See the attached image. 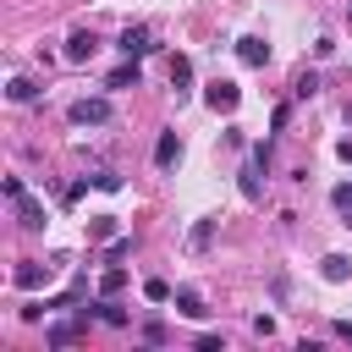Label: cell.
<instances>
[{"mask_svg":"<svg viewBox=\"0 0 352 352\" xmlns=\"http://www.w3.org/2000/svg\"><path fill=\"white\" fill-rule=\"evenodd\" d=\"M72 126H104L110 121V99L104 94H88V99H72Z\"/></svg>","mask_w":352,"mask_h":352,"instance_id":"obj_1","label":"cell"},{"mask_svg":"<svg viewBox=\"0 0 352 352\" xmlns=\"http://www.w3.org/2000/svg\"><path fill=\"white\" fill-rule=\"evenodd\" d=\"M116 44H121V55H126V60H138V55H148V50H154V33H148V28H121V38H116Z\"/></svg>","mask_w":352,"mask_h":352,"instance_id":"obj_2","label":"cell"},{"mask_svg":"<svg viewBox=\"0 0 352 352\" xmlns=\"http://www.w3.org/2000/svg\"><path fill=\"white\" fill-rule=\"evenodd\" d=\"M82 324H88V314H82V319H55V324L44 330V346H72V341L82 336Z\"/></svg>","mask_w":352,"mask_h":352,"instance_id":"obj_3","label":"cell"},{"mask_svg":"<svg viewBox=\"0 0 352 352\" xmlns=\"http://www.w3.org/2000/svg\"><path fill=\"white\" fill-rule=\"evenodd\" d=\"M204 99H209V110H226V116H231V110H236V99H242V88L220 77V82H209V94H204Z\"/></svg>","mask_w":352,"mask_h":352,"instance_id":"obj_4","label":"cell"},{"mask_svg":"<svg viewBox=\"0 0 352 352\" xmlns=\"http://www.w3.org/2000/svg\"><path fill=\"white\" fill-rule=\"evenodd\" d=\"M11 204H16V226H22V231H38V226L50 220V214H44V204H38V198H28V192H22V198H11Z\"/></svg>","mask_w":352,"mask_h":352,"instance_id":"obj_5","label":"cell"},{"mask_svg":"<svg viewBox=\"0 0 352 352\" xmlns=\"http://www.w3.org/2000/svg\"><path fill=\"white\" fill-rule=\"evenodd\" d=\"M170 302H176V314H187V319H204V314H209L198 286H176V297H170Z\"/></svg>","mask_w":352,"mask_h":352,"instance_id":"obj_6","label":"cell"},{"mask_svg":"<svg viewBox=\"0 0 352 352\" xmlns=\"http://www.w3.org/2000/svg\"><path fill=\"white\" fill-rule=\"evenodd\" d=\"M236 60H242V66H264V60H270V44L248 33V38H236Z\"/></svg>","mask_w":352,"mask_h":352,"instance_id":"obj_7","label":"cell"},{"mask_svg":"<svg viewBox=\"0 0 352 352\" xmlns=\"http://www.w3.org/2000/svg\"><path fill=\"white\" fill-rule=\"evenodd\" d=\"M176 160H182V138H176V132H160V143H154V165L170 170Z\"/></svg>","mask_w":352,"mask_h":352,"instance_id":"obj_8","label":"cell"},{"mask_svg":"<svg viewBox=\"0 0 352 352\" xmlns=\"http://www.w3.org/2000/svg\"><path fill=\"white\" fill-rule=\"evenodd\" d=\"M94 50H99V38H94V33H88V28H77V33H72V38H66V60H88V55H94Z\"/></svg>","mask_w":352,"mask_h":352,"instance_id":"obj_9","label":"cell"},{"mask_svg":"<svg viewBox=\"0 0 352 352\" xmlns=\"http://www.w3.org/2000/svg\"><path fill=\"white\" fill-rule=\"evenodd\" d=\"M11 280H16L22 292H33V286H44V280H50V264H33V258H28V264H16V275H11Z\"/></svg>","mask_w":352,"mask_h":352,"instance_id":"obj_10","label":"cell"},{"mask_svg":"<svg viewBox=\"0 0 352 352\" xmlns=\"http://www.w3.org/2000/svg\"><path fill=\"white\" fill-rule=\"evenodd\" d=\"M319 270H324V280H346V275H352V258H346V253H330Z\"/></svg>","mask_w":352,"mask_h":352,"instance_id":"obj_11","label":"cell"},{"mask_svg":"<svg viewBox=\"0 0 352 352\" xmlns=\"http://www.w3.org/2000/svg\"><path fill=\"white\" fill-rule=\"evenodd\" d=\"M143 297H148V302H170V297H176V286H170V280H160V275H148V280H143Z\"/></svg>","mask_w":352,"mask_h":352,"instance_id":"obj_12","label":"cell"},{"mask_svg":"<svg viewBox=\"0 0 352 352\" xmlns=\"http://www.w3.org/2000/svg\"><path fill=\"white\" fill-rule=\"evenodd\" d=\"M170 82H176V94L192 82V60H187V55H176V60H170Z\"/></svg>","mask_w":352,"mask_h":352,"instance_id":"obj_13","label":"cell"},{"mask_svg":"<svg viewBox=\"0 0 352 352\" xmlns=\"http://www.w3.org/2000/svg\"><path fill=\"white\" fill-rule=\"evenodd\" d=\"M104 88H138V66H132V60H126V66H116Z\"/></svg>","mask_w":352,"mask_h":352,"instance_id":"obj_14","label":"cell"},{"mask_svg":"<svg viewBox=\"0 0 352 352\" xmlns=\"http://www.w3.org/2000/svg\"><path fill=\"white\" fill-rule=\"evenodd\" d=\"M292 94H297V99H314V94H319V72H297Z\"/></svg>","mask_w":352,"mask_h":352,"instance_id":"obj_15","label":"cell"},{"mask_svg":"<svg viewBox=\"0 0 352 352\" xmlns=\"http://www.w3.org/2000/svg\"><path fill=\"white\" fill-rule=\"evenodd\" d=\"M6 94H11L16 104H33V99H38V88H33L28 77H11V88H6Z\"/></svg>","mask_w":352,"mask_h":352,"instance_id":"obj_16","label":"cell"},{"mask_svg":"<svg viewBox=\"0 0 352 352\" xmlns=\"http://www.w3.org/2000/svg\"><path fill=\"white\" fill-rule=\"evenodd\" d=\"M88 236H94V242L116 236V214H94V220H88Z\"/></svg>","mask_w":352,"mask_h":352,"instance_id":"obj_17","label":"cell"},{"mask_svg":"<svg viewBox=\"0 0 352 352\" xmlns=\"http://www.w3.org/2000/svg\"><path fill=\"white\" fill-rule=\"evenodd\" d=\"M121 286H126V270H104V275H99V292H104V297H116Z\"/></svg>","mask_w":352,"mask_h":352,"instance_id":"obj_18","label":"cell"},{"mask_svg":"<svg viewBox=\"0 0 352 352\" xmlns=\"http://www.w3.org/2000/svg\"><path fill=\"white\" fill-rule=\"evenodd\" d=\"M94 314H99V319H104V324H116V330H121V324H126V308H116V302H110V297H104V302H99V308H94Z\"/></svg>","mask_w":352,"mask_h":352,"instance_id":"obj_19","label":"cell"},{"mask_svg":"<svg viewBox=\"0 0 352 352\" xmlns=\"http://www.w3.org/2000/svg\"><path fill=\"white\" fill-rule=\"evenodd\" d=\"M88 182H94V187H99V192H121V176H116V170H94V176H88Z\"/></svg>","mask_w":352,"mask_h":352,"instance_id":"obj_20","label":"cell"},{"mask_svg":"<svg viewBox=\"0 0 352 352\" xmlns=\"http://www.w3.org/2000/svg\"><path fill=\"white\" fill-rule=\"evenodd\" d=\"M209 236H214V220H198L192 226V248H209Z\"/></svg>","mask_w":352,"mask_h":352,"instance_id":"obj_21","label":"cell"},{"mask_svg":"<svg viewBox=\"0 0 352 352\" xmlns=\"http://www.w3.org/2000/svg\"><path fill=\"white\" fill-rule=\"evenodd\" d=\"M126 253H132V236H116V242H110V264H121Z\"/></svg>","mask_w":352,"mask_h":352,"instance_id":"obj_22","label":"cell"},{"mask_svg":"<svg viewBox=\"0 0 352 352\" xmlns=\"http://www.w3.org/2000/svg\"><path fill=\"white\" fill-rule=\"evenodd\" d=\"M0 192H6V198H22L28 187H22V176H6V182H0Z\"/></svg>","mask_w":352,"mask_h":352,"instance_id":"obj_23","label":"cell"},{"mask_svg":"<svg viewBox=\"0 0 352 352\" xmlns=\"http://www.w3.org/2000/svg\"><path fill=\"white\" fill-rule=\"evenodd\" d=\"M330 198H336V209H352V182H341V187H336Z\"/></svg>","mask_w":352,"mask_h":352,"instance_id":"obj_24","label":"cell"},{"mask_svg":"<svg viewBox=\"0 0 352 352\" xmlns=\"http://www.w3.org/2000/svg\"><path fill=\"white\" fill-rule=\"evenodd\" d=\"M336 336H341V341H352V319H336Z\"/></svg>","mask_w":352,"mask_h":352,"instance_id":"obj_25","label":"cell"},{"mask_svg":"<svg viewBox=\"0 0 352 352\" xmlns=\"http://www.w3.org/2000/svg\"><path fill=\"white\" fill-rule=\"evenodd\" d=\"M336 148H341V160H352V138H341V143H336Z\"/></svg>","mask_w":352,"mask_h":352,"instance_id":"obj_26","label":"cell"},{"mask_svg":"<svg viewBox=\"0 0 352 352\" xmlns=\"http://www.w3.org/2000/svg\"><path fill=\"white\" fill-rule=\"evenodd\" d=\"M346 28H352V6H346Z\"/></svg>","mask_w":352,"mask_h":352,"instance_id":"obj_27","label":"cell"}]
</instances>
